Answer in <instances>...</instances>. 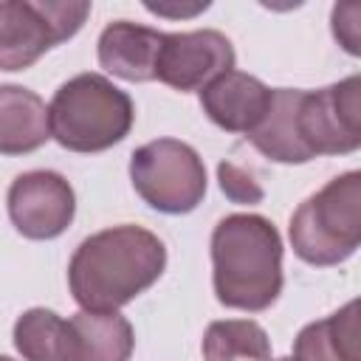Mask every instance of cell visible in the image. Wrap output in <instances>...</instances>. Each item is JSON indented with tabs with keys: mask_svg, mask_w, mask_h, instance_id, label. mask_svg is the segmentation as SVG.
I'll return each mask as SVG.
<instances>
[{
	"mask_svg": "<svg viewBox=\"0 0 361 361\" xmlns=\"http://www.w3.org/2000/svg\"><path fill=\"white\" fill-rule=\"evenodd\" d=\"M144 8L147 11H152V14H161V17H192V14H197V11H203V8H209V3H195V6H164V3H144Z\"/></svg>",
	"mask_w": 361,
	"mask_h": 361,
	"instance_id": "ffe728a7",
	"label": "cell"
},
{
	"mask_svg": "<svg viewBox=\"0 0 361 361\" xmlns=\"http://www.w3.org/2000/svg\"><path fill=\"white\" fill-rule=\"evenodd\" d=\"M217 178H220V189L226 192L228 200L234 203H259L265 197L262 186L251 178V172H245L243 166H237L234 161H223L217 166Z\"/></svg>",
	"mask_w": 361,
	"mask_h": 361,
	"instance_id": "ac0fdd59",
	"label": "cell"
},
{
	"mask_svg": "<svg viewBox=\"0 0 361 361\" xmlns=\"http://www.w3.org/2000/svg\"><path fill=\"white\" fill-rule=\"evenodd\" d=\"M90 3L3 0L0 3V71H25L45 51L71 39L87 20Z\"/></svg>",
	"mask_w": 361,
	"mask_h": 361,
	"instance_id": "8992f818",
	"label": "cell"
},
{
	"mask_svg": "<svg viewBox=\"0 0 361 361\" xmlns=\"http://www.w3.org/2000/svg\"><path fill=\"white\" fill-rule=\"evenodd\" d=\"M6 203L14 228L28 240L59 237L76 214L73 186L59 172L51 169H34L17 175L8 186Z\"/></svg>",
	"mask_w": 361,
	"mask_h": 361,
	"instance_id": "9c48e42d",
	"label": "cell"
},
{
	"mask_svg": "<svg viewBox=\"0 0 361 361\" xmlns=\"http://www.w3.org/2000/svg\"><path fill=\"white\" fill-rule=\"evenodd\" d=\"M166 245L141 226H113L79 243L68 265V285L82 310L116 313L161 279Z\"/></svg>",
	"mask_w": 361,
	"mask_h": 361,
	"instance_id": "6da1fadb",
	"label": "cell"
},
{
	"mask_svg": "<svg viewBox=\"0 0 361 361\" xmlns=\"http://www.w3.org/2000/svg\"><path fill=\"white\" fill-rule=\"evenodd\" d=\"M51 138L45 102L23 85H0V155H25Z\"/></svg>",
	"mask_w": 361,
	"mask_h": 361,
	"instance_id": "7c38bea8",
	"label": "cell"
},
{
	"mask_svg": "<svg viewBox=\"0 0 361 361\" xmlns=\"http://www.w3.org/2000/svg\"><path fill=\"white\" fill-rule=\"evenodd\" d=\"M133 99L102 73H79L59 85L48 104L51 138L71 152H102L133 130Z\"/></svg>",
	"mask_w": 361,
	"mask_h": 361,
	"instance_id": "3957f363",
	"label": "cell"
},
{
	"mask_svg": "<svg viewBox=\"0 0 361 361\" xmlns=\"http://www.w3.org/2000/svg\"><path fill=\"white\" fill-rule=\"evenodd\" d=\"M271 87L243 71H226L200 90L203 113L226 133L248 135L265 116Z\"/></svg>",
	"mask_w": 361,
	"mask_h": 361,
	"instance_id": "30bf717a",
	"label": "cell"
},
{
	"mask_svg": "<svg viewBox=\"0 0 361 361\" xmlns=\"http://www.w3.org/2000/svg\"><path fill=\"white\" fill-rule=\"evenodd\" d=\"M361 243V172L350 169L316 195H310L290 217V245L307 265H338L355 254Z\"/></svg>",
	"mask_w": 361,
	"mask_h": 361,
	"instance_id": "277c9868",
	"label": "cell"
},
{
	"mask_svg": "<svg viewBox=\"0 0 361 361\" xmlns=\"http://www.w3.org/2000/svg\"><path fill=\"white\" fill-rule=\"evenodd\" d=\"M0 361H14V358H8V355H0Z\"/></svg>",
	"mask_w": 361,
	"mask_h": 361,
	"instance_id": "44dd1931",
	"label": "cell"
},
{
	"mask_svg": "<svg viewBox=\"0 0 361 361\" xmlns=\"http://www.w3.org/2000/svg\"><path fill=\"white\" fill-rule=\"evenodd\" d=\"M358 336V302L353 299L327 319L302 327L290 361H361Z\"/></svg>",
	"mask_w": 361,
	"mask_h": 361,
	"instance_id": "5bb4252c",
	"label": "cell"
},
{
	"mask_svg": "<svg viewBox=\"0 0 361 361\" xmlns=\"http://www.w3.org/2000/svg\"><path fill=\"white\" fill-rule=\"evenodd\" d=\"M226 71H234V45L226 34L214 28L164 34L155 79L172 90H203Z\"/></svg>",
	"mask_w": 361,
	"mask_h": 361,
	"instance_id": "ba28073f",
	"label": "cell"
},
{
	"mask_svg": "<svg viewBox=\"0 0 361 361\" xmlns=\"http://www.w3.org/2000/svg\"><path fill=\"white\" fill-rule=\"evenodd\" d=\"M164 31L116 20L99 34V65L124 82H152Z\"/></svg>",
	"mask_w": 361,
	"mask_h": 361,
	"instance_id": "8fae6325",
	"label": "cell"
},
{
	"mask_svg": "<svg viewBox=\"0 0 361 361\" xmlns=\"http://www.w3.org/2000/svg\"><path fill=\"white\" fill-rule=\"evenodd\" d=\"M296 130L310 158L355 152L361 147V79L353 73L322 90H302Z\"/></svg>",
	"mask_w": 361,
	"mask_h": 361,
	"instance_id": "52a82bcc",
	"label": "cell"
},
{
	"mask_svg": "<svg viewBox=\"0 0 361 361\" xmlns=\"http://www.w3.org/2000/svg\"><path fill=\"white\" fill-rule=\"evenodd\" d=\"M14 347L25 361H73L71 322L48 307H31L14 322Z\"/></svg>",
	"mask_w": 361,
	"mask_h": 361,
	"instance_id": "2e32d148",
	"label": "cell"
},
{
	"mask_svg": "<svg viewBox=\"0 0 361 361\" xmlns=\"http://www.w3.org/2000/svg\"><path fill=\"white\" fill-rule=\"evenodd\" d=\"M130 180L147 206L164 214H186L206 195V166L195 147L178 138H155L130 158Z\"/></svg>",
	"mask_w": 361,
	"mask_h": 361,
	"instance_id": "5b68a950",
	"label": "cell"
},
{
	"mask_svg": "<svg viewBox=\"0 0 361 361\" xmlns=\"http://www.w3.org/2000/svg\"><path fill=\"white\" fill-rule=\"evenodd\" d=\"M73 333V361H130L135 347L133 324L116 313L79 310L68 319Z\"/></svg>",
	"mask_w": 361,
	"mask_h": 361,
	"instance_id": "9a60e30c",
	"label": "cell"
},
{
	"mask_svg": "<svg viewBox=\"0 0 361 361\" xmlns=\"http://www.w3.org/2000/svg\"><path fill=\"white\" fill-rule=\"evenodd\" d=\"M358 14H361V6L358 3H341V6H333V34L336 39L344 45L347 54H358Z\"/></svg>",
	"mask_w": 361,
	"mask_h": 361,
	"instance_id": "d6986e66",
	"label": "cell"
},
{
	"mask_svg": "<svg viewBox=\"0 0 361 361\" xmlns=\"http://www.w3.org/2000/svg\"><path fill=\"white\" fill-rule=\"evenodd\" d=\"M212 282L226 307L259 313L282 293V237L262 214H228L212 231Z\"/></svg>",
	"mask_w": 361,
	"mask_h": 361,
	"instance_id": "7a4b0ae2",
	"label": "cell"
},
{
	"mask_svg": "<svg viewBox=\"0 0 361 361\" xmlns=\"http://www.w3.org/2000/svg\"><path fill=\"white\" fill-rule=\"evenodd\" d=\"M200 350L203 361H271V338L251 319L212 322Z\"/></svg>",
	"mask_w": 361,
	"mask_h": 361,
	"instance_id": "e0dca14e",
	"label": "cell"
},
{
	"mask_svg": "<svg viewBox=\"0 0 361 361\" xmlns=\"http://www.w3.org/2000/svg\"><path fill=\"white\" fill-rule=\"evenodd\" d=\"M279 361H290V358H279Z\"/></svg>",
	"mask_w": 361,
	"mask_h": 361,
	"instance_id": "7402d4cb",
	"label": "cell"
},
{
	"mask_svg": "<svg viewBox=\"0 0 361 361\" xmlns=\"http://www.w3.org/2000/svg\"><path fill=\"white\" fill-rule=\"evenodd\" d=\"M299 87H274L268 110L262 121L245 135L265 158L276 164H307L310 155L299 141L296 130V107H299Z\"/></svg>",
	"mask_w": 361,
	"mask_h": 361,
	"instance_id": "4fadbf2b",
	"label": "cell"
}]
</instances>
